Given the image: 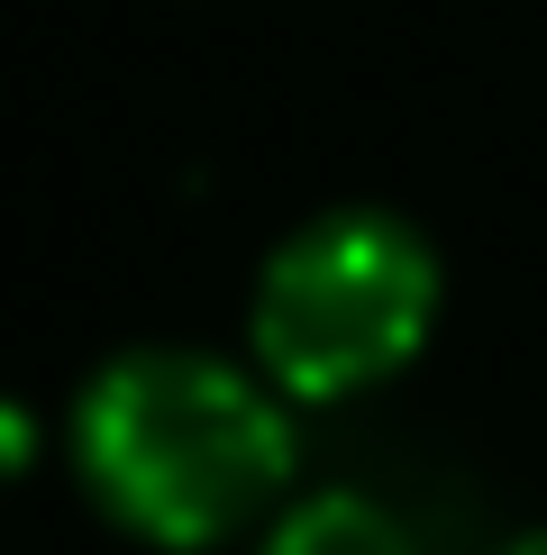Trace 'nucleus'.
I'll return each mask as SVG.
<instances>
[{"label": "nucleus", "instance_id": "7ed1b4c3", "mask_svg": "<svg viewBox=\"0 0 547 555\" xmlns=\"http://www.w3.org/2000/svg\"><path fill=\"white\" fill-rule=\"evenodd\" d=\"M265 555H410V538L374 511V501L319 492V501H302V511L265 538Z\"/></svg>", "mask_w": 547, "mask_h": 555}, {"label": "nucleus", "instance_id": "f03ea898", "mask_svg": "<svg viewBox=\"0 0 547 555\" xmlns=\"http://www.w3.org/2000/svg\"><path fill=\"white\" fill-rule=\"evenodd\" d=\"M438 319V264L383 210L302 228L256 283V364L302 401H338L420 356Z\"/></svg>", "mask_w": 547, "mask_h": 555}, {"label": "nucleus", "instance_id": "f257e3e1", "mask_svg": "<svg viewBox=\"0 0 547 555\" xmlns=\"http://www.w3.org/2000/svg\"><path fill=\"white\" fill-rule=\"evenodd\" d=\"M74 455L119 528L155 546H211L283 492L292 428L238 364L155 346L82 391Z\"/></svg>", "mask_w": 547, "mask_h": 555}, {"label": "nucleus", "instance_id": "20e7f679", "mask_svg": "<svg viewBox=\"0 0 547 555\" xmlns=\"http://www.w3.org/2000/svg\"><path fill=\"white\" fill-rule=\"evenodd\" d=\"M501 555H547V528H538V538H520V546H501Z\"/></svg>", "mask_w": 547, "mask_h": 555}]
</instances>
